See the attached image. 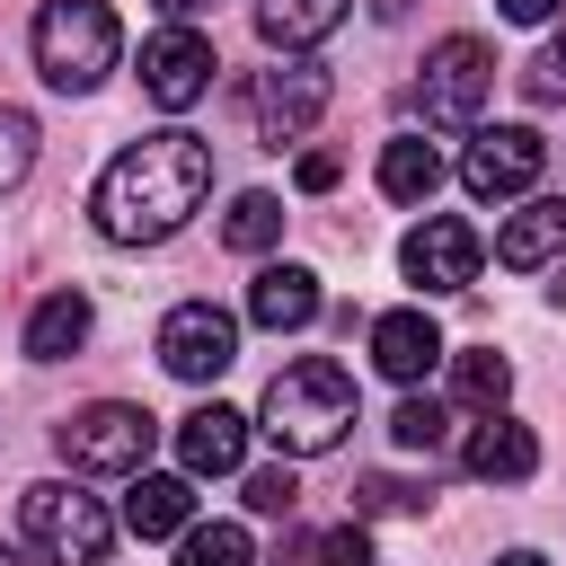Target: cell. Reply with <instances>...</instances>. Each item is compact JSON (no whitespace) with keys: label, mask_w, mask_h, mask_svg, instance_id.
<instances>
[{"label":"cell","mask_w":566,"mask_h":566,"mask_svg":"<svg viewBox=\"0 0 566 566\" xmlns=\"http://www.w3.org/2000/svg\"><path fill=\"white\" fill-rule=\"evenodd\" d=\"M203 195H212V142L168 124V133H142L133 150L106 159L88 212H97V230L115 248H159V239H177L203 212Z\"/></svg>","instance_id":"cell-1"},{"label":"cell","mask_w":566,"mask_h":566,"mask_svg":"<svg viewBox=\"0 0 566 566\" xmlns=\"http://www.w3.org/2000/svg\"><path fill=\"white\" fill-rule=\"evenodd\" d=\"M265 433H274V451L283 460H318V451H336L345 442V424H354V380H345V363H327V354H310V363H283L274 380H265Z\"/></svg>","instance_id":"cell-2"},{"label":"cell","mask_w":566,"mask_h":566,"mask_svg":"<svg viewBox=\"0 0 566 566\" xmlns=\"http://www.w3.org/2000/svg\"><path fill=\"white\" fill-rule=\"evenodd\" d=\"M115 53H124V27H115L106 0H44L35 9V71H44V88L88 97L115 71Z\"/></svg>","instance_id":"cell-3"},{"label":"cell","mask_w":566,"mask_h":566,"mask_svg":"<svg viewBox=\"0 0 566 566\" xmlns=\"http://www.w3.org/2000/svg\"><path fill=\"white\" fill-rule=\"evenodd\" d=\"M18 522L44 566H106V548H115V513L97 495H80L71 478H35L18 495Z\"/></svg>","instance_id":"cell-4"},{"label":"cell","mask_w":566,"mask_h":566,"mask_svg":"<svg viewBox=\"0 0 566 566\" xmlns=\"http://www.w3.org/2000/svg\"><path fill=\"white\" fill-rule=\"evenodd\" d=\"M486 97H495V53H486L478 35H442V44L424 53V80H416V106H424V124H442V133H469V124L486 115Z\"/></svg>","instance_id":"cell-5"},{"label":"cell","mask_w":566,"mask_h":566,"mask_svg":"<svg viewBox=\"0 0 566 566\" xmlns=\"http://www.w3.org/2000/svg\"><path fill=\"white\" fill-rule=\"evenodd\" d=\"M53 442H62V460H71V469H88V478H133V469L150 460L159 424H150L142 407H124V398H97V407H80Z\"/></svg>","instance_id":"cell-6"},{"label":"cell","mask_w":566,"mask_h":566,"mask_svg":"<svg viewBox=\"0 0 566 566\" xmlns=\"http://www.w3.org/2000/svg\"><path fill=\"white\" fill-rule=\"evenodd\" d=\"M539 168H548V142L531 124H478L469 150H460V186L478 203H522L539 186Z\"/></svg>","instance_id":"cell-7"},{"label":"cell","mask_w":566,"mask_h":566,"mask_svg":"<svg viewBox=\"0 0 566 566\" xmlns=\"http://www.w3.org/2000/svg\"><path fill=\"white\" fill-rule=\"evenodd\" d=\"M230 354H239V318H230V310H212V301H177V310L159 318V363H168L177 380H221Z\"/></svg>","instance_id":"cell-8"},{"label":"cell","mask_w":566,"mask_h":566,"mask_svg":"<svg viewBox=\"0 0 566 566\" xmlns=\"http://www.w3.org/2000/svg\"><path fill=\"white\" fill-rule=\"evenodd\" d=\"M256 133L283 150V142H301L318 115H327V62H310V53H292V62H274L265 80H256Z\"/></svg>","instance_id":"cell-9"},{"label":"cell","mask_w":566,"mask_h":566,"mask_svg":"<svg viewBox=\"0 0 566 566\" xmlns=\"http://www.w3.org/2000/svg\"><path fill=\"white\" fill-rule=\"evenodd\" d=\"M398 265H407V283H416V292H469V283H478V265H486V248H478V230H469V221L433 212V221H416V230H407Z\"/></svg>","instance_id":"cell-10"},{"label":"cell","mask_w":566,"mask_h":566,"mask_svg":"<svg viewBox=\"0 0 566 566\" xmlns=\"http://www.w3.org/2000/svg\"><path fill=\"white\" fill-rule=\"evenodd\" d=\"M203 88H212V35H195V27H159V35L142 44V97L168 106V115H186Z\"/></svg>","instance_id":"cell-11"},{"label":"cell","mask_w":566,"mask_h":566,"mask_svg":"<svg viewBox=\"0 0 566 566\" xmlns=\"http://www.w3.org/2000/svg\"><path fill=\"white\" fill-rule=\"evenodd\" d=\"M442 354H451V345H442V327H433L424 310H380V318H371V363H380L398 389H416Z\"/></svg>","instance_id":"cell-12"},{"label":"cell","mask_w":566,"mask_h":566,"mask_svg":"<svg viewBox=\"0 0 566 566\" xmlns=\"http://www.w3.org/2000/svg\"><path fill=\"white\" fill-rule=\"evenodd\" d=\"M177 460H186V478H230L239 460H248V416L239 407H195V416H177Z\"/></svg>","instance_id":"cell-13"},{"label":"cell","mask_w":566,"mask_h":566,"mask_svg":"<svg viewBox=\"0 0 566 566\" xmlns=\"http://www.w3.org/2000/svg\"><path fill=\"white\" fill-rule=\"evenodd\" d=\"M460 460H469V478H486V486H522V478L539 469V433L513 424L504 407H486V424L460 442Z\"/></svg>","instance_id":"cell-14"},{"label":"cell","mask_w":566,"mask_h":566,"mask_svg":"<svg viewBox=\"0 0 566 566\" xmlns=\"http://www.w3.org/2000/svg\"><path fill=\"white\" fill-rule=\"evenodd\" d=\"M248 318H256L265 336L310 327V318H318V274H310V265H256V283H248Z\"/></svg>","instance_id":"cell-15"},{"label":"cell","mask_w":566,"mask_h":566,"mask_svg":"<svg viewBox=\"0 0 566 566\" xmlns=\"http://www.w3.org/2000/svg\"><path fill=\"white\" fill-rule=\"evenodd\" d=\"M548 256H566V203H557V195H522V212L495 230V265L531 274V265H548Z\"/></svg>","instance_id":"cell-16"},{"label":"cell","mask_w":566,"mask_h":566,"mask_svg":"<svg viewBox=\"0 0 566 566\" xmlns=\"http://www.w3.org/2000/svg\"><path fill=\"white\" fill-rule=\"evenodd\" d=\"M186 522H195V486H186V478H159V469H133L124 531H133V539H177Z\"/></svg>","instance_id":"cell-17"},{"label":"cell","mask_w":566,"mask_h":566,"mask_svg":"<svg viewBox=\"0 0 566 566\" xmlns=\"http://www.w3.org/2000/svg\"><path fill=\"white\" fill-rule=\"evenodd\" d=\"M345 9L354 0H256V35L283 44V53H310V44H327L345 27Z\"/></svg>","instance_id":"cell-18"},{"label":"cell","mask_w":566,"mask_h":566,"mask_svg":"<svg viewBox=\"0 0 566 566\" xmlns=\"http://www.w3.org/2000/svg\"><path fill=\"white\" fill-rule=\"evenodd\" d=\"M88 345V292H44L35 318H27V354L35 363H71Z\"/></svg>","instance_id":"cell-19"},{"label":"cell","mask_w":566,"mask_h":566,"mask_svg":"<svg viewBox=\"0 0 566 566\" xmlns=\"http://www.w3.org/2000/svg\"><path fill=\"white\" fill-rule=\"evenodd\" d=\"M433 186H442V150H433V142L407 133V142L380 150V195H389V203H433Z\"/></svg>","instance_id":"cell-20"},{"label":"cell","mask_w":566,"mask_h":566,"mask_svg":"<svg viewBox=\"0 0 566 566\" xmlns=\"http://www.w3.org/2000/svg\"><path fill=\"white\" fill-rule=\"evenodd\" d=\"M451 398H460V407H478V416H486V407H504V398H513V363H504L495 345L451 354Z\"/></svg>","instance_id":"cell-21"},{"label":"cell","mask_w":566,"mask_h":566,"mask_svg":"<svg viewBox=\"0 0 566 566\" xmlns=\"http://www.w3.org/2000/svg\"><path fill=\"white\" fill-rule=\"evenodd\" d=\"M221 239H230L239 256H265V248L283 239V203H274L265 186H256V195H239V203H230V221H221Z\"/></svg>","instance_id":"cell-22"},{"label":"cell","mask_w":566,"mask_h":566,"mask_svg":"<svg viewBox=\"0 0 566 566\" xmlns=\"http://www.w3.org/2000/svg\"><path fill=\"white\" fill-rule=\"evenodd\" d=\"M177 566H256L239 522H186L177 531Z\"/></svg>","instance_id":"cell-23"},{"label":"cell","mask_w":566,"mask_h":566,"mask_svg":"<svg viewBox=\"0 0 566 566\" xmlns=\"http://www.w3.org/2000/svg\"><path fill=\"white\" fill-rule=\"evenodd\" d=\"M389 433H398V451H442V442H451V407H442V398H398Z\"/></svg>","instance_id":"cell-24"},{"label":"cell","mask_w":566,"mask_h":566,"mask_svg":"<svg viewBox=\"0 0 566 566\" xmlns=\"http://www.w3.org/2000/svg\"><path fill=\"white\" fill-rule=\"evenodd\" d=\"M35 168V115L27 106H0V195Z\"/></svg>","instance_id":"cell-25"},{"label":"cell","mask_w":566,"mask_h":566,"mask_svg":"<svg viewBox=\"0 0 566 566\" xmlns=\"http://www.w3.org/2000/svg\"><path fill=\"white\" fill-rule=\"evenodd\" d=\"M292 504H301V478H292V460H274V469H248V513L283 522Z\"/></svg>","instance_id":"cell-26"},{"label":"cell","mask_w":566,"mask_h":566,"mask_svg":"<svg viewBox=\"0 0 566 566\" xmlns=\"http://www.w3.org/2000/svg\"><path fill=\"white\" fill-rule=\"evenodd\" d=\"M354 513H424V486H407V478H363V486H354Z\"/></svg>","instance_id":"cell-27"},{"label":"cell","mask_w":566,"mask_h":566,"mask_svg":"<svg viewBox=\"0 0 566 566\" xmlns=\"http://www.w3.org/2000/svg\"><path fill=\"white\" fill-rule=\"evenodd\" d=\"M522 88H531V106H557V97H566V35H557V44L522 71Z\"/></svg>","instance_id":"cell-28"},{"label":"cell","mask_w":566,"mask_h":566,"mask_svg":"<svg viewBox=\"0 0 566 566\" xmlns=\"http://www.w3.org/2000/svg\"><path fill=\"white\" fill-rule=\"evenodd\" d=\"M318 557H327V566H371V539H363V522L327 531V539H318Z\"/></svg>","instance_id":"cell-29"},{"label":"cell","mask_w":566,"mask_h":566,"mask_svg":"<svg viewBox=\"0 0 566 566\" xmlns=\"http://www.w3.org/2000/svg\"><path fill=\"white\" fill-rule=\"evenodd\" d=\"M292 177H301V195H327V186L345 177V159H336V150H301V168H292Z\"/></svg>","instance_id":"cell-30"},{"label":"cell","mask_w":566,"mask_h":566,"mask_svg":"<svg viewBox=\"0 0 566 566\" xmlns=\"http://www.w3.org/2000/svg\"><path fill=\"white\" fill-rule=\"evenodd\" d=\"M557 9H566V0H504V18H513V27H548Z\"/></svg>","instance_id":"cell-31"},{"label":"cell","mask_w":566,"mask_h":566,"mask_svg":"<svg viewBox=\"0 0 566 566\" xmlns=\"http://www.w3.org/2000/svg\"><path fill=\"white\" fill-rule=\"evenodd\" d=\"M495 566H548V557H539V548H504Z\"/></svg>","instance_id":"cell-32"},{"label":"cell","mask_w":566,"mask_h":566,"mask_svg":"<svg viewBox=\"0 0 566 566\" xmlns=\"http://www.w3.org/2000/svg\"><path fill=\"white\" fill-rule=\"evenodd\" d=\"M159 9H168V18H177V27H186V18H195V9H203V0H159Z\"/></svg>","instance_id":"cell-33"},{"label":"cell","mask_w":566,"mask_h":566,"mask_svg":"<svg viewBox=\"0 0 566 566\" xmlns=\"http://www.w3.org/2000/svg\"><path fill=\"white\" fill-rule=\"evenodd\" d=\"M371 9H380V18H407V0H371Z\"/></svg>","instance_id":"cell-34"},{"label":"cell","mask_w":566,"mask_h":566,"mask_svg":"<svg viewBox=\"0 0 566 566\" xmlns=\"http://www.w3.org/2000/svg\"><path fill=\"white\" fill-rule=\"evenodd\" d=\"M0 566H27V557H18V548H0Z\"/></svg>","instance_id":"cell-35"},{"label":"cell","mask_w":566,"mask_h":566,"mask_svg":"<svg viewBox=\"0 0 566 566\" xmlns=\"http://www.w3.org/2000/svg\"><path fill=\"white\" fill-rule=\"evenodd\" d=\"M274 566H310V557H274Z\"/></svg>","instance_id":"cell-36"}]
</instances>
